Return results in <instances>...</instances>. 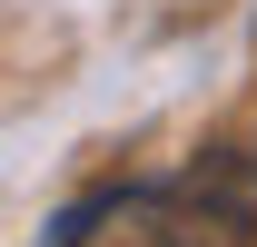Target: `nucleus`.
<instances>
[{
    "label": "nucleus",
    "instance_id": "f257e3e1",
    "mask_svg": "<svg viewBox=\"0 0 257 247\" xmlns=\"http://www.w3.org/2000/svg\"><path fill=\"white\" fill-rule=\"evenodd\" d=\"M40 247H218V217H198L188 188H89L40 227Z\"/></svg>",
    "mask_w": 257,
    "mask_h": 247
}]
</instances>
